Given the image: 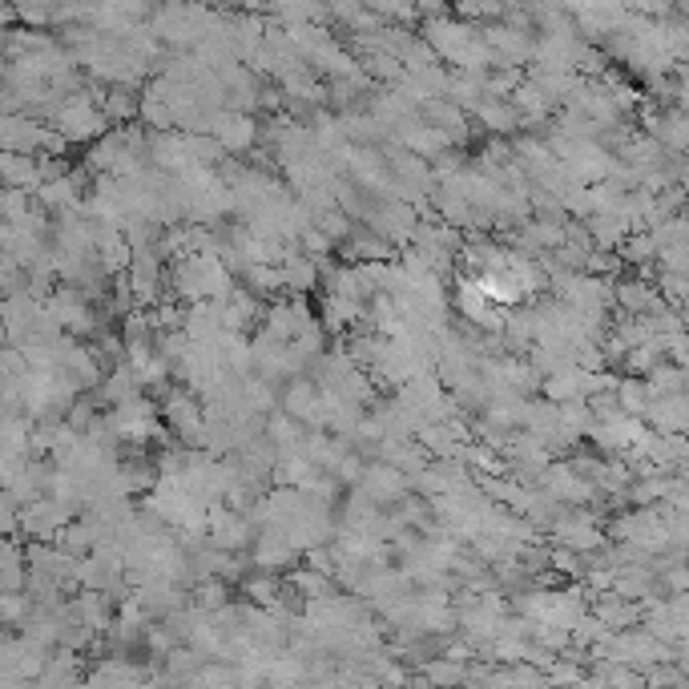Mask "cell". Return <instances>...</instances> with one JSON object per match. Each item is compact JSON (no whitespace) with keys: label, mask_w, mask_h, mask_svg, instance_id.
<instances>
[{"label":"cell","mask_w":689,"mask_h":689,"mask_svg":"<svg viewBox=\"0 0 689 689\" xmlns=\"http://www.w3.org/2000/svg\"><path fill=\"white\" fill-rule=\"evenodd\" d=\"M214 133L222 146H227V153H247L254 141H259V126H254V118H250L247 109H230L222 106L214 118Z\"/></svg>","instance_id":"obj_1"},{"label":"cell","mask_w":689,"mask_h":689,"mask_svg":"<svg viewBox=\"0 0 689 689\" xmlns=\"http://www.w3.org/2000/svg\"><path fill=\"white\" fill-rule=\"evenodd\" d=\"M359 488H363L376 505H383V500H403L408 496V472L403 468H396V463H371V468H363V480H359Z\"/></svg>","instance_id":"obj_2"},{"label":"cell","mask_w":689,"mask_h":689,"mask_svg":"<svg viewBox=\"0 0 689 689\" xmlns=\"http://www.w3.org/2000/svg\"><path fill=\"white\" fill-rule=\"evenodd\" d=\"M472 118L480 121L488 133H496V138H508V133H517L520 126H525L517 106H512V98H492V93H485V101L472 109Z\"/></svg>","instance_id":"obj_3"},{"label":"cell","mask_w":689,"mask_h":689,"mask_svg":"<svg viewBox=\"0 0 689 689\" xmlns=\"http://www.w3.org/2000/svg\"><path fill=\"white\" fill-rule=\"evenodd\" d=\"M4 186L12 190H41L44 173H41V153H9L4 150Z\"/></svg>","instance_id":"obj_4"},{"label":"cell","mask_w":689,"mask_h":689,"mask_svg":"<svg viewBox=\"0 0 689 689\" xmlns=\"http://www.w3.org/2000/svg\"><path fill=\"white\" fill-rule=\"evenodd\" d=\"M282 282H287V291L302 294V291H314L319 287V259H311L302 247H294L282 262Z\"/></svg>","instance_id":"obj_5"},{"label":"cell","mask_w":689,"mask_h":689,"mask_svg":"<svg viewBox=\"0 0 689 689\" xmlns=\"http://www.w3.org/2000/svg\"><path fill=\"white\" fill-rule=\"evenodd\" d=\"M242 592H247L254 605H262V609H274V605L282 601V597H279L282 581L270 569H259V577H247V581H242Z\"/></svg>","instance_id":"obj_6"},{"label":"cell","mask_w":689,"mask_h":689,"mask_svg":"<svg viewBox=\"0 0 689 689\" xmlns=\"http://www.w3.org/2000/svg\"><path fill=\"white\" fill-rule=\"evenodd\" d=\"M452 12L463 21H500L508 12V0H452Z\"/></svg>","instance_id":"obj_7"}]
</instances>
